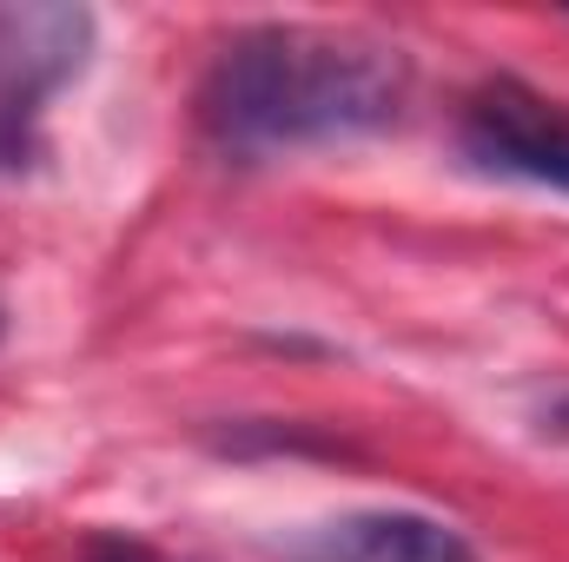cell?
Masks as SVG:
<instances>
[{
    "instance_id": "cell-1",
    "label": "cell",
    "mask_w": 569,
    "mask_h": 562,
    "mask_svg": "<svg viewBox=\"0 0 569 562\" xmlns=\"http://www.w3.org/2000/svg\"><path fill=\"white\" fill-rule=\"evenodd\" d=\"M405 100L411 60L385 40L325 27H246L206 67L199 120L226 152L266 159L385 133L398 127Z\"/></svg>"
},
{
    "instance_id": "cell-2",
    "label": "cell",
    "mask_w": 569,
    "mask_h": 562,
    "mask_svg": "<svg viewBox=\"0 0 569 562\" xmlns=\"http://www.w3.org/2000/svg\"><path fill=\"white\" fill-rule=\"evenodd\" d=\"M93 13L67 0H0V165L33 152L40 107L87 67Z\"/></svg>"
},
{
    "instance_id": "cell-3",
    "label": "cell",
    "mask_w": 569,
    "mask_h": 562,
    "mask_svg": "<svg viewBox=\"0 0 569 562\" xmlns=\"http://www.w3.org/2000/svg\"><path fill=\"white\" fill-rule=\"evenodd\" d=\"M463 152L483 172H510V179L569 192V107L543 100L523 80H490L463 107Z\"/></svg>"
},
{
    "instance_id": "cell-4",
    "label": "cell",
    "mask_w": 569,
    "mask_h": 562,
    "mask_svg": "<svg viewBox=\"0 0 569 562\" xmlns=\"http://www.w3.org/2000/svg\"><path fill=\"white\" fill-rule=\"evenodd\" d=\"M272 562H477L470 536L418 510H351L272 543Z\"/></svg>"
},
{
    "instance_id": "cell-5",
    "label": "cell",
    "mask_w": 569,
    "mask_h": 562,
    "mask_svg": "<svg viewBox=\"0 0 569 562\" xmlns=\"http://www.w3.org/2000/svg\"><path fill=\"white\" fill-rule=\"evenodd\" d=\"M80 562H172V556H159L152 543L127 536V530H100V536L80 543Z\"/></svg>"
},
{
    "instance_id": "cell-6",
    "label": "cell",
    "mask_w": 569,
    "mask_h": 562,
    "mask_svg": "<svg viewBox=\"0 0 569 562\" xmlns=\"http://www.w3.org/2000/svg\"><path fill=\"white\" fill-rule=\"evenodd\" d=\"M0 338H7V311H0Z\"/></svg>"
}]
</instances>
